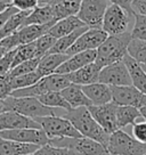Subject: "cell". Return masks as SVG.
<instances>
[{
	"label": "cell",
	"instance_id": "6da1fadb",
	"mask_svg": "<svg viewBox=\"0 0 146 155\" xmlns=\"http://www.w3.org/2000/svg\"><path fill=\"white\" fill-rule=\"evenodd\" d=\"M63 116L72 122V124L75 127V129L80 132L82 137L91 138L94 140L99 141L101 144L106 146L107 148L110 135L98 124L97 121L93 117L91 113L89 112L88 107L71 108L66 111Z\"/></svg>",
	"mask_w": 146,
	"mask_h": 155
},
{
	"label": "cell",
	"instance_id": "7a4b0ae2",
	"mask_svg": "<svg viewBox=\"0 0 146 155\" xmlns=\"http://www.w3.org/2000/svg\"><path fill=\"white\" fill-rule=\"evenodd\" d=\"M131 32H124L120 34L108 35L96 50V61L98 66L104 68L110 64L117 63L123 59L128 54V46L131 41Z\"/></svg>",
	"mask_w": 146,
	"mask_h": 155
},
{
	"label": "cell",
	"instance_id": "3957f363",
	"mask_svg": "<svg viewBox=\"0 0 146 155\" xmlns=\"http://www.w3.org/2000/svg\"><path fill=\"white\" fill-rule=\"evenodd\" d=\"M8 111L18 112L31 119H38L42 116L56 115L57 108L44 105L37 97H14L9 96L5 99Z\"/></svg>",
	"mask_w": 146,
	"mask_h": 155
},
{
	"label": "cell",
	"instance_id": "277c9868",
	"mask_svg": "<svg viewBox=\"0 0 146 155\" xmlns=\"http://www.w3.org/2000/svg\"><path fill=\"white\" fill-rule=\"evenodd\" d=\"M107 150L111 155H144L146 154V144L137 140L126 131L118 129L110 135Z\"/></svg>",
	"mask_w": 146,
	"mask_h": 155
},
{
	"label": "cell",
	"instance_id": "5b68a950",
	"mask_svg": "<svg viewBox=\"0 0 146 155\" xmlns=\"http://www.w3.org/2000/svg\"><path fill=\"white\" fill-rule=\"evenodd\" d=\"M35 121L39 123L42 130L46 132L49 139H56V138H78L82 137L80 135L72 122L65 119L64 116L57 115H48L35 119Z\"/></svg>",
	"mask_w": 146,
	"mask_h": 155
},
{
	"label": "cell",
	"instance_id": "8992f818",
	"mask_svg": "<svg viewBox=\"0 0 146 155\" xmlns=\"http://www.w3.org/2000/svg\"><path fill=\"white\" fill-rule=\"evenodd\" d=\"M50 145L57 147H66L74 150L78 155H111L106 146L91 138L78 137V138H56L49 139Z\"/></svg>",
	"mask_w": 146,
	"mask_h": 155
},
{
	"label": "cell",
	"instance_id": "52a82bcc",
	"mask_svg": "<svg viewBox=\"0 0 146 155\" xmlns=\"http://www.w3.org/2000/svg\"><path fill=\"white\" fill-rule=\"evenodd\" d=\"M132 16L121 6L111 4L108 5L104 18H103L102 29L108 35L120 34L128 32L130 18Z\"/></svg>",
	"mask_w": 146,
	"mask_h": 155
},
{
	"label": "cell",
	"instance_id": "ba28073f",
	"mask_svg": "<svg viewBox=\"0 0 146 155\" xmlns=\"http://www.w3.org/2000/svg\"><path fill=\"white\" fill-rule=\"evenodd\" d=\"M108 2V0H82L77 16L89 28H102Z\"/></svg>",
	"mask_w": 146,
	"mask_h": 155
},
{
	"label": "cell",
	"instance_id": "9c48e42d",
	"mask_svg": "<svg viewBox=\"0 0 146 155\" xmlns=\"http://www.w3.org/2000/svg\"><path fill=\"white\" fill-rule=\"evenodd\" d=\"M99 82L108 84L110 87H122L132 84L130 73L123 59L102 68L99 73Z\"/></svg>",
	"mask_w": 146,
	"mask_h": 155
},
{
	"label": "cell",
	"instance_id": "30bf717a",
	"mask_svg": "<svg viewBox=\"0 0 146 155\" xmlns=\"http://www.w3.org/2000/svg\"><path fill=\"white\" fill-rule=\"evenodd\" d=\"M108 34L102 28H89L66 51V55L71 56L86 50H97V48L106 40Z\"/></svg>",
	"mask_w": 146,
	"mask_h": 155
},
{
	"label": "cell",
	"instance_id": "8fae6325",
	"mask_svg": "<svg viewBox=\"0 0 146 155\" xmlns=\"http://www.w3.org/2000/svg\"><path fill=\"white\" fill-rule=\"evenodd\" d=\"M117 104L111 102L103 105H91L88 107V110L98 124L108 135H111L119 129L117 123Z\"/></svg>",
	"mask_w": 146,
	"mask_h": 155
},
{
	"label": "cell",
	"instance_id": "7c38bea8",
	"mask_svg": "<svg viewBox=\"0 0 146 155\" xmlns=\"http://www.w3.org/2000/svg\"><path fill=\"white\" fill-rule=\"evenodd\" d=\"M0 137L16 140L26 144H34V145L44 146L49 143L48 136L46 135L42 129L35 128H25V129H15V130H2L0 131Z\"/></svg>",
	"mask_w": 146,
	"mask_h": 155
},
{
	"label": "cell",
	"instance_id": "4fadbf2b",
	"mask_svg": "<svg viewBox=\"0 0 146 155\" xmlns=\"http://www.w3.org/2000/svg\"><path fill=\"white\" fill-rule=\"evenodd\" d=\"M112 89L113 103L117 105H127L137 108L146 105V95L139 91L132 84L122 87H111Z\"/></svg>",
	"mask_w": 146,
	"mask_h": 155
},
{
	"label": "cell",
	"instance_id": "5bb4252c",
	"mask_svg": "<svg viewBox=\"0 0 146 155\" xmlns=\"http://www.w3.org/2000/svg\"><path fill=\"white\" fill-rule=\"evenodd\" d=\"M25 128L42 129L41 126L34 119L23 115L18 112L6 111L2 114H0V131L25 129Z\"/></svg>",
	"mask_w": 146,
	"mask_h": 155
},
{
	"label": "cell",
	"instance_id": "9a60e30c",
	"mask_svg": "<svg viewBox=\"0 0 146 155\" xmlns=\"http://www.w3.org/2000/svg\"><path fill=\"white\" fill-rule=\"evenodd\" d=\"M96 50H86L81 53L71 55L70 57L59 66L56 72L57 74H68L79 68L86 66L88 64H91L96 61Z\"/></svg>",
	"mask_w": 146,
	"mask_h": 155
},
{
	"label": "cell",
	"instance_id": "2e32d148",
	"mask_svg": "<svg viewBox=\"0 0 146 155\" xmlns=\"http://www.w3.org/2000/svg\"><path fill=\"white\" fill-rule=\"evenodd\" d=\"M102 68L98 66L97 64L91 63L88 64L83 68H79L72 73L65 74L71 83L78 84V86H86V84H91V83L98 82L99 81V73Z\"/></svg>",
	"mask_w": 146,
	"mask_h": 155
},
{
	"label": "cell",
	"instance_id": "e0dca14e",
	"mask_svg": "<svg viewBox=\"0 0 146 155\" xmlns=\"http://www.w3.org/2000/svg\"><path fill=\"white\" fill-rule=\"evenodd\" d=\"M83 92L91 101L93 105H103L113 102L112 89L108 84L103 82H95L91 84L81 86Z\"/></svg>",
	"mask_w": 146,
	"mask_h": 155
},
{
	"label": "cell",
	"instance_id": "ac0fdd59",
	"mask_svg": "<svg viewBox=\"0 0 146 155\" xmlns=\"http://www.w3.org/2000/svg\"><path fill=\"white\" fill-rule=\"evenodd\" d=\"M82 26H87V25L85 24L77 15L75 16H68L66 18L57 21L48 30L47 33L55 37L56 39H59L64 37V35H68V34L72 33L73 31H75L79 28H82Z\"/></svg>",
	"mask_w": 146,
	"mask_h": 155
},
{
	"label": "cell",
	"instance_id": "d6986e66",
	"mask_svg": "<svg viewBox=\"0 0 146 155\" xmlns=\"http://www.w3.org/2000/svg\"><path fill=\"white\" fill-rule=\"evenodd\" d=\"M56 23V19L54 16L53 7L51 5L38 6L33 10L30 12L24 21V25L38 24V25H51Z\"/></svg>",
	"mask_w": 146,
	"mask_h": 155
},
{
	"label": "cell",
	"instance_id": "ffe728a7",
	"mask_svg": "<svg viewBox=\"0 0 146 155\" xmlns=\"http://www.w3.org/2000/svg\"><path fill=\"white\" fill-rule=\"evenodd\" d=\"M39 147V145L9 140L0 137V155H30Z\"/></svg>",
	"mask_w": 146,
	"mask_h": 155
},
{
	"label": "cell",
	"instance_id": "44dd1931",
	"mask_svg": "<svg viewBox=\"0 0 146 155\" xmlns=\"http://www.w3.org/2000/svg\"><path fill=\"white\" fill-rule=\"evenodd\" d=\"M123 62L130 73L132 86L146 95V72L144 71L143 66L138 62H136L129 54H127L123 57Z\"/></svg>",
	"mask_w": 146,
	"mask_h": 155
},
{
	"label": "cell",
	"instance_id": "7402d4cb",
	"mask_svg": "<svg viewBox=\"0 0 146 155\" xmlns=\"http://www.w3.org/2000/svg\"><path fill=\"white\" fill-rule=\"evenodd\" d=\"M62 95L66 99V102L70 104L71 108L77 107H89L93 105L91 101L87 97V95L83 92L81 86L71 83L68 87L62 90Z\"/></svg>",
	"mask_w": 146,
	"mask_h": 155
},
{
	"label": "cell",
	"instance_id": "603a6c76",
	"mask_svg": "<svg viewBox=\"0 0 146 155\" xmlns=\"http://www.w3.org/2000/svg\"><path fill=\"white\" fill-rule=\"evenodd\" d=\"M68 57L70 56L66 54H47L40 59L37 72L39 73L41 78L54 74Z\"/></svg>",
	"mask_w": 146,
	"mask_h": 155
},
{
	"label": "cell",
	"instance_id": "cb8c5ba5",
	"mask_svg": "<svg viewBox=\"0 0 146 155\" xmlns=\"http://www.w3.org/2000/svg\"><path fill=\"white\" fill-rule=\"evenodd\" d=\"M81 2L82 0H56L54 4H51L56 22L66 18L68 16L78 15Z\"/></svg>",
	"mask_w": 146,
	"mask_h": 155
},
{
	"label": "cell",
	"instance_id": "d4e9b609",
	"mask_svg": "<svg viewBox=\"0 0 146 155\" xmlns=\"http://www.w3.org/2000/svg\"><path fill=\"white\" fill-rule=\"evenodd\" d=\"M139 117H141L139 108L134 106H127V105H118L117 123L119 129H122L129 124L134 126Z\"/></svg>",
	"mask_w": 146,
	"mask_h": 155
},
{
	"label": "cell",
	"instance_id": "484cf974",
	"mask_svg": "<svg viewBox=\"0 0 146 155\" xmlns=\"http://www.w3.org/2000/svg\"><path fill=\"white\" fill-rule=\"evenodd\" d=\"M50 28H51V25H38V24L25 25L23 28H21L17 31L21 45L30 44V42L35 41L37 39H39L40 37H42L44 34L47 33Z\"/></svg>",
	"mask_w": 146,
	"mask_h": 155
},
{
	"label": "cell",
	"instance_id": "4316f807",
	"mask_svg": "<svg viewBox=\"0 0 146 155\" xmlns=\"http://www.w3.org/2000/svg\"><path fill=\"white\" fill-rule=\"evenodd\" d=\"M88 29H89V26H82V28H79L75 31H73L72 33L57 39V41L55 42L54 47L49 50L48 54H66V51L72 47L79 37L82 33H85Z\"/></svg>",
	"mask_w": 146,
	"mask_h": 155
},
{
	"label": "cell",
	"instance_id": "83f0119b",
	"mask_svg": "<svg viewBox=\"0 0 146 155\" xmlns=\"http://www.w3.org/2000/svg\"><path fill=\"white\" fill-rule=\"evenodd\" d=\"M30 12H23V10H18L15 14H13L6 21V23L4 24L2 29L0 30V39L8 37L10 34L16 33L21 28H23L24 25V21L26 18V16L30 14Z\"/></svg>",
	"mask_w": 146,
	"mask_h": 155
},
{
	"label": "cell",
	"instance_id": "f1b7e54d",
	"mask_svg": "<svg viewBox=\"0 0 146 155\" xmlns=\"http://www.w3.org/2000/svg\"><path fill=\"white\" fill-rule=\"evenodd\" d=\"M37 98L46 106L53 108H63L65 111L71 110L70 104L66 102V99L63 97L61 91H48Z\"/></svg>",
	"mask_w": 146,
	"mask_h": 155
},
{
	"label": "cell",
	"instance_id": "f546056e",
	"mask_svg": "<svg viewBox=\"0 0 146 155\" xmlns=\"http://www.w3.org/2000/svg\"><path fill=\"white\" fill-rule=\"evenodd\" d=\"M128 54L139 64L146 65V40L131 39L128 46Z\"/></svg>",
	"mask_w": 146,
	"mask_h": 155
},
{
	"label": "cell",
	"instance_id": "4dcf8cb0",
	"mask_svg": "<svg viewBox=\"0 0 146 155\" xmlns=\"http://www.w3.org/2000/svg\"><path fill=\"white\" fill-rule=\"evenodd\" d=\"M32 58H37V50H35L34 41L33 42H30V44L21 45L20 47L16 48V51H15L13 68H15L18 64L23 63L25 61L32 59Z\"/></svg>",
	"mask_w": 146,
	"mask_h": 155
},
{
	"label": "cell",
	"instance_id": "1f68e13d",
	"mask_svg": "<svg viewBox=\"0 0 146 155\" xmlns=\"http://www.w3.org/2000/svg\"><path fill=\"white\" fill-rule=\"evenodd\" d=\"M40 79H41V77L37 71L32 73H28V74H23V75H18V77H13L12 78V87H13V90L30 87V86L38 82Z\"/></svg>",
	"mask_w": 146,
	"mask_h": 155
},
{
	"label": "cell",
	"instance_id": "d6a6232c",
	"mask_svg": "<svg viewBox=\"0 0 146 155\" xmlns=\"http://www.w3.org/2000/svg\"><path fill=\"white\" fill-rule=\"evenodd\" d=\"M56 41H57V39L48 33L44 34L42 37L37 39L34 41L35 50H37V57L41 58L44 57L45 55H47L49 53V50L54 47V45H55Z\"/></svg>",
	"mask_w": 146,
	"mask_h": 155
},
{
	"label": "cell",
	"instance_id": "836d02e7",
	"mask_svg": "<svg viewBox=\"0 0 146 155\" xmlns=\"http://www.w3.org/2000/svg\"><path fill=\"white\" fill-rule=\"evenodd\" d=\"M40 59L41 58L39 57L32 58V59L25 61L23 63L16 65L15 68H13L10 70L9 75L13 78V77H18V75H23V74H28V73L35 72L37 68H38V65L40 63Z\"/></svg>",
	"mask_w": 146,
	"mask_h": 155
},
{
	"label": "cell",
	"instance_id": "e575fe53",
	"mask_svg": "<svg viewBox=\"0 0 146 155\" xmlns=\"http://www.w3.org/2000/svg\"><path fill=\"white\" fill-rule=\"evenodd\" d=\"M134 18H135V23H134L132 30L130 31L132 39L146 40V15L135 12Z\"/></svg>",
	"mask_w": 146,
	"mask_h": 155
},
{
	"label": "cell",
	"instance_id": "d590c367",
	"mask_svg": "<svg viewBox=\"0 0 146 155\" xmlns=\"http://www.w3.org/2000/svg\"><path fill=\"white\" fill-rule=\"evenodd\" d=\"M30 155H78L74 150L66 147H57V146L47 145L40 146L38 150Z\"/></svg>",
	"mask_w": 146,
	"mask_h": 155
},
{
	"label": "cell",
	"instance_id": "8d00e7d4",
	"mask_svg": "<svg viewBox=\"0 0 146 155\" xmlns=\"http://www.w3.org/2000/svg\"><path fill=\"white\" fill-rule=\"evenodd\" d=\"M12 87V77L9 73L0 75V99H7L13 94Z\"/></svg>",
	"mask_w": 146,
	"mask_h": 155
},
{
	"label": "cell",
	"instance_id": "74e56055",
	"mask_svg": "<svg viewBox=\"0 0 146 155\" xmlns=\"http://www.w3.org/2000/svg\"><path fill=\"white\" fill-rule=\"evenodd\" d=\"M15 51H16V49L10 50V51H7V53L4 55V57L0 59V75H4V74L9 73L10 70L13 68Z\"/></svg>",
	"mask_w": 146,
	"mask_h": 155
},
{
	"label": "cell",
	"instance_id": "f35d334b",
	"mask_svg": "<svg viewBox=\"0 0 146 155\" xmlns=\"http://www.w3.org/2000/svg\"><path fill=\"white\" fill-rule=\"evenodd\" d=\"M0 46L4 47L7 51L14 50V49H16L17 47H20L21 42H20V38H18L17 32L14 34H10L8 37H5V38L0 39Z\"/></svg>",
	"mask_w": 146,
	"mask_h": 155
},
{
	"label": "cell",
	"instance_id": "ab89813d",
	"mask_svg": "<svg viewBox=\"0 0 146 155\" xmlns=\"http://www.w3.org/2000/svg\"><path fill=\"white\" fill-rule=\"evenodd\" d=\"M12 5L18 10L29 12L39 6V0H13Z\"/></svg>",
	"mask_w": 146,
	"mask_h": 155
},
{
	"label": "cell",
	"instance_id": "60d3db41",
	"mask_svg": "<svg viewBox=\"0 0 146 155\" xmlns=\"http://www.w3.org/2000/svg\"><path fill=\"white\" fill-rule=\"evenodd\" d=\"M132 136L143 144H146V121L136 122L132 127Z\"/></svg>",
	"mask_w": 146,
	"mask_h": 155
},
{
	"label": "cell",
	"instance_id": "b9f144b4",
	"mask_svg": "<svg viewBox=\"0 0 146 155\" xmlns=\"http://www.w3.org/2000/svg\"><path fill=\"white\" fill-rule=\"evenodd\" d=\"M111 4H115V5H119L121 6L122 8H124V9L129 13V14L134 16V9H132V1L134 0H108Z\"/></svg>",
	"mask_w": 146,
	"mask_h": 155
},
{
	"label": "cell",
	"instance_id": "7bdbcfd3",
	"mask_svg": "<svg viewBox=\"0 0 146 155\" xmlns=\"http://www.w3.org/2000/svg\"><path fill=\"white\" fill-rule=\"evenodd\" d=\"M16 12H18V9H17V8H15L14 6L12 5L9 8H8V9H6L2 14H0V30L2 29L4 24L6 23V21L13 14H15Z\"/></svg>",
	"mask_w": 146,
	"mask_h": 155
},
{
	"label": "cell",
	"instance_id": "ee69618b",
	"mask_svg": "<svg viewBox=\"0 0 146 155\" xmlns=\"http://www.w3.org/2000/svg\"><path fill=\"white\" fill-rule=\"evenodd\" d=\"M132 9L136 13L146 15V0H134L132 1Z\"/></svg>",
	"mask_w": 146,
	"mask_h": 155
},
{
	"label": "cell",
	"instance_id": "f6af8a7d",
	"mask_svg": "<svg viewBox=\"0 0 146 155\" xmlns=\"http://www.w3.org/2000/svg\"><path fill=\"white\" fill-rule=\"evenodd\" d=\"M10 4H7V2H4V1H0V14H2L6 9H8L10 7Z\"/></svg>",
	"mask_w": 146,
	"mask_h": 155
},
{
	"label": "cell",
	"instance_id": "bcb514c9",
	"mask_svg": "<svg viewBox=\"0 0 146 155\" xmlns=\"http://www.w3.org/2000/svg\"><path fill=\"white\" fill-rule=\"evenodd\" d=\"M6 111H8V110H7V105H6L5 99H0V114H2Z\"/></svg>",
	"mask_w": 146,
	"mask_h": 155
},
{
	"label": "cell",
	"instance_id": "7dc6e473",
	"mask_svg": "<svg viewBox=\"0 0 146 155\" xmlns=\"http://www.w3.org/2000/svg\"><path fill=\"white\" fill-rule=\"evenodd\" d=\"M56 0H39V6H46V5H51Z\"/></svg>",
	"mask_w": 146,
	"mask_h": 155
},
{
	"label": "cell",
	"instance_id": "c3c4849f",
	"mask_svg": "<svg viewBox=\"0 0 146 155\" xmlns=\"http://www.w3.org/2000/svg\"><path fill=\"white\" fill-rule=\"evenodd\" d=\"M139 111H141V117H143V119L146 121V105H145V106L141 107V108H139Z\"/></svg>",
	"mask_w": 146,
	"mask_h": 155
},
{
	"label": "cell",
	"instance_id": "681fc988",
	"mask_svg": "<svg viewBox=\"0 0 146 155\" xmlns=\"http://www.w3.org/2000/svg\"><path fill=\"white\" fill-rule=\"evenodd\" d=\"M6 53H7V50H6L4 47H1V46H0V59L4 57V55H5Z\"/></svg>",
	"mask_w": 146,
	"mask_h": 155
},
{
	"label": "cell",
	"instance_id": "f907efd6",
	"mask_svg": "<svg viewBox=\"0 0 146 155\" xmlns=\"http://www.w3.org/2000/svg\"><path fill=\"white\" fill-rule=\"evenodd\" d=\"M0 1H4V2H7V4H10V5H12V1H13V0H0Z\"/></svg>",
	"mask_w": 146,
	"mask_h": 155
},
{
	"label": "cell",
	"instance_id": "816d5d0a",
	"mask_svg": "<svg viewBox=\"0 0 146 155\" xmlns=\"http://www.w3.org/2000/svg\"><path fill=\"white\" fill-rule=\"evenodd\" d=\"M141 66H143V68H144V71L146 72V65H141Z\"/></svg>",
	"mask_w": 146,
	"mask_h": 155
},
{
	"label": "cell",
	"instance_id": "f5cc1de1",
	"mask_svg": "<svg viewBox=\"0 0 146 155\" xmlns=\"http://www.w3.org/2000/svg\"><path fill=\"white\" fill-rule=\"evenodd\" d=\"M144 155H146V154H144Z\"/></svg>",
	"mask_w": 146,
	"mask_h": 155
}]
</instances>
